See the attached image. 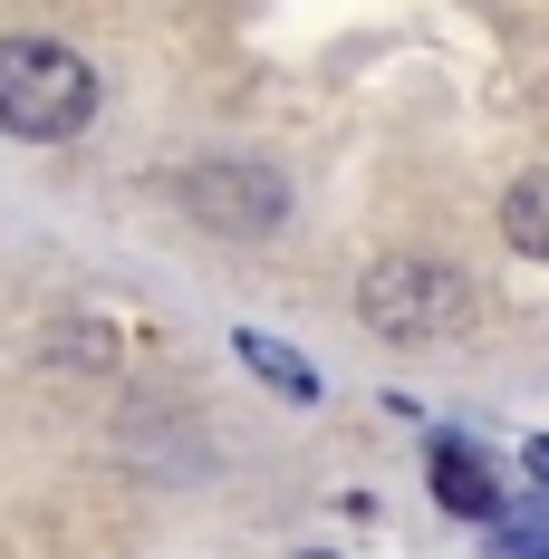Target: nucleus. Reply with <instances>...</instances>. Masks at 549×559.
Here are the masks:
<instances>
[{
	"label": "nucleus",
	"mask_w": 549,
	"mask_h": 559,
	"mask_svg": "<svg viewBox=\"0 0 549 559\" xmlns=\"http://www.w3.org/2000/svg\"><path fill=\"white\" fill-rule=\"evenodd\" d=\"M97 116V68L58 39H0V135L20 145H68Z\"/></svg>",
	"instance_id": "f257e3e1"
},
{
	"label": "nucleus",
	"mask_w": 549,
	"mask_h": 559,
	"mask_svg": "<svg viewBox=\"0 0 549 559\" xmlns=\"http://www.w3.org/2000/svg\"><path fill=\"white\" fill-rule=\"evenodd\" d=\"M367 329H385V337H434V329H453V309H463V280L443 271V261H377L367 271Z\"/></svg>",
	"instance_id": "f03ea898"
},
{
	"label": "nucleus",
	"mask_w": 549,
	"mask_h": 559,
	"mask_svg": "<svg viewBox=\"0 0 549 559\" xmlns=\"http://www.w3.org/2000/svg\"><path fill=\"white\" fill-rule=\"evenodd\" d=\"M183 203H193V223H213V231H279L289 223V193L261 165H193L183 174Z\"/></svg>",
	"instance_id": "7ed1b4c3"
},
{
	"label": "nucleus",
	"mask_w": 549,
	"mask_h": 559,
	"mask_svg": "<svg viewBox=\"0 0 549 559\" xmlns=\"http://www.w3.org/2000/svg\"><path fill=\"white\" fill-rule=\"evenodd\" d=\"M425 473H434V492L453 521H492L501 511V483H492V463L473 453V435H434L425 444Z\"/></svg>",
	"instance_id": "20e7f679"
},
{
	"label": "nucleus",
	"mask_w": 549,
	"mask_h": 559,
	"mask_svg": "<svg viewBox=\"0 0 549 559\" xmlns=\"http://www.w3.org/2000/svg\"><path fill=\"white\" fill-rule=\"evenodd\" d=\"M501 231H511V251L549 261V165H540V174H521V183L501 193Z\"/></svg>",
	"instance_id": "39448f33"
},
{
	"label": "nucleus",
	"mask_w": 549,
	"mask_h": 559,
	"mask_svg": "<svg viewBox=\"0 0 549 559\" xmlns=\"http://www.w3.org/2000/svg\"><path fill=\"white\" fill-rule=\"evenodd\" d=\"M231 347L251 357V377H261V386H279V395H289V405H319V377L299 367V347H279V337H261V329H241V337H231Z\"/></svg>",
	"instance_id": "423d86ee"
},
{
	"label": "nucleus",
	"mask_w": 549,
	"mask_h": 559,
	"mask_svg": "<svg viewBox=\"0 0 549 559\" xmlns=\"http://www.w3.org/2000/svg\"><path fill=\"white\" fill-rule=\"evenodd\" d=\"M482 531H492L501 559H549V502H501Z\"/></svg>",
	"instance_id": "0eeeda50"
},
{
	"label": "nucleus",
	"mask_w": 549,
	"mask_h": 559,
	"mask_svg": "<svg viewBox=\"0 0 549 559\" xmlns=\"http://www.w3.org/2000/svg\"><path fill=\"white\" fill-rule=\"evenodd\" d=\"M530 473H540V483H549V435H530Z\"/></svg>",
	"instance_id": "6e6552de"
},
{
	"label": "nucleus",
	"mask_w": 549,
	"mask_h": 559,
	"mask_svg": "<svg viewBox=\"0 0 549 559\" xmlns=\"http://www.w3.org/2000/svg\"><path fill=\"white\" fill-rule=\"evenodd\" d=\"M299 559H337V550H299Z\"/></svg>",
	"instance_id": "1a4fd4ad"
}]
</instances>
